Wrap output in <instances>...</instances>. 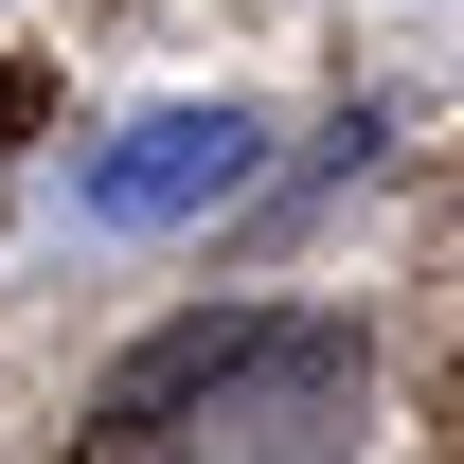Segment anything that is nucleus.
<instances>
[{
  "label": "nucleus",
  "instance_id": "f03ea898",
  "mask_svg": "<svg viewBox=\"0 0 464 464\" xmlns=\"http://www.w3.org/2000/svg\"><path fill=\"white\" fill-rule=\"evenodd\" d=\"M357 447V340L340 322H268L250 393L197 411V464H340Z\"/></svg>",
  "mask_w": 464,
  "mask_h": 464
},
{
  "label": "nucleus",
  "instance_id": "f257e3e1",
  "mask_svg": "<svg viewBox=\"0 0 464 464\" xmlns=\"http://www.w3.org/2000/svg\"><path fill=\"white\" fill-rule=\"evenodd\" d=\"M268 179V108H143V125H108L90 143V179H72V215L90 232H197V215H232Z\"/></svg>",
  "mask_w": 464,
  "mask_h": 464
}]
</instances>
